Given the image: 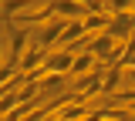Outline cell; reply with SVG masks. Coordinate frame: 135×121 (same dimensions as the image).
<instances>
[{
  "mask_svg": "<svg viewBox=\"0 0 135 121\" xmlns=\"http://www.w3.org/2000/svg\"><path fill=\"white\" fill-rule=\"evenodd\" d=\"M88 51H91V57L98 61L101 67H112V64L122 61V54H125V40H115V37H108V34H95L91 44H88Z\"/></svg>",
  "mask_w": 135,
  "mask_h": 121,
  "instance_id": "obj_1",
  "label": "cell"
},
{
  "mask_svg": "<svg viewBox=\"0 0 135 121\" xmlns=\"http://www.w3.org/2000/svg\"><path fill=\"white\" fill-rule=\"evenodd\" d=\"M101 64L91 57V51H81L74 54V61H71V71H68V77H88V74H95Z\"/></svg>",
  "mask_w": 135,
  "mask_h": 121,
  "instance_id": "obj_6",
  "label": "cell"
},
{
  "mask_svg": "<svg viewBox=\"0 0 135 121\" xmlns=\"http://www.w3.org/2000/svg\"><path fill=\"white\" fill-rule=\"evenodd\" d=\"M64 27H68V20H57V17H51V24H44V30H41V37H37V44L41 47H57V40H61V34H64Z\"/></svg>",
  "mask_w": 135,
  "mask_h": 121,
  "instance_id": "obj_8",
  "label": "cell"
},
{
  "mask_svg": "<svg viewBox=\"0 0 135 121\" xmlns=\"http://www.w3.org/2000/svg\"><path fill=\"white\" fill-rule=\"evenodd\" d=\"M122 81H125V67L122 64H112V67L101 74V98H115L118 91H122Z\"/></svg>",
  "mask_w": 135,
  "mask_h": 121,
  "instance_id": "obj_4",
  "label": "cell"
},
{
  "mask_svg": "<svg viewBox=\"0 0 135 121\" xmlns=\"http://www.w3.org/2000/svg\"><path fill=\"white\" fill-rule=\"evenodd\" d=\"M125 108H128V114H132V121H135V101H132V104H125Z\"/></svg>",
  "mask_w": 135,
  "mask_h": 121,
  "instance_id": "obj_12",
  "label": "cell"
},
{
  "mask_svg": "<svg viewBox=\"0 0 135 121\" xmlns=\"http://www.w3.org/2000/svg\"><path fill=\"white\" fill-rule=\"evenodd\" d=\"M101 3H108V0H101Z\"/></svg>",
  "mask_w": 135,
  "mask_h": 121,
  "instance_id": "obj_13",
  "label": "cell"
},
{
  "mask_svg": "<svg viewBox=\"0 0 135 121\" xmlns=\"http://www.w3.org/2000/svg\"><path fill=\"white\" fill-rule=\"evenodd\" d=\"M64 84H68V74H47V77L41 81V91H44V94H51V91H61Z\"/></svg>",
  "mask_w": 135,
  "mask_h": 121,
  "instance_id": "obj_10",
  "label": "cell"
},
{
  "mask_svg": "<svg viewBox=\"0 0 135 121\" xmlns=\"http://www.w3.org/2000/svg\"><path fill=\"white\" fill-rule=\"evenodd\" d=\"M51 14L57 20H84L88 17V10L74 0H51Z\"/></svg>",
  "mask_w": 135,
  "mask_h": 121,
  "instance_id": "obj_3",
  "label": "cell"
},
{
  "mask_svg": "<svg viewBox=\"0 0 135 121\" xmlns=\"http://www.w3.org/2000/svg\"><path fill=\"white\" fill-rule=\"evenodd\" d=\"M71 61H74L71 51H57V47H54V51H47L41 71H44V74H68V71H71Z\"/></svg>",
  "mask_w": 135,
  "mask_h": 121,
  "instance_id": "obj_2",
  "label": "cell"
},
{
  "mask_svg": "<svg viewBox=\"0 0 135 121\" xmlns=\"http://www.w3.org/2000/svg\"><path fill=\"white\" fill-rule=\"evenodd\" d=\"M24 47H27V30L24 27H10V54H7V61L3 64H20V57H24Z\"/></svg>",
  "mask_w": 135,
  "mask_h": 121,
  "instance_id": "obj_7",
  "label": "cell"
},
{
  "mask_svg": "<svg viewBox=\"0 0 135 121\" xmlns=\"http://www.w3.org/2000/svg\"><path fill=\"white\" fill-rule=\"evenodd\" d=\"M81 24H84V34H88V37L105 34V30H108V24H112V14H88Z\"/></svg>",
  "mask_w": 135,
  "mask_h": 121,
  "instance_id": "obj_9",
  "label": "cell"
},
{
  "mask_svg": "<svg viewBox=\"0 0 135 121\" xmlns=\"http://www.w3.org/2000/svg\"><path fill=\"white\" fill-rule=\"evenodd\" d=\"M105 10H108L112 17H118V14H132V10H135V0H108Z\"/></svg>",
  "mask_w": 135,
  "mask_h": 121,
  "instance_id": "obj_11",
  "label": "cell"
},
{
  "mask_svg": "<svg viewBox=\"0 0 135 121\" xmlns=\"http://www.w3.org/2000/svg\"><path fill=\"white\" fill-rule=\"evenodd\" d=\"M44 57H47V47H41V44H31V47L24 51V57H20L17 71H20V74H31V71L44 67Z\"/></svg>",
  "mask_w": 135,
  "mask_h": 121,
  "instance_id": "obj_5",
  "label": "cell"
}]
</instances>
